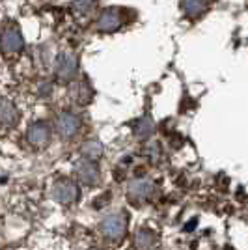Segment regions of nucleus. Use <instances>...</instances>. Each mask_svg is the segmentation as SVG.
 Masks as SVG:
<instances>
[{"instance_id": "nucleus-3", "label": "nucleus", "mask_w": 248, "mask_h": 250, "mask_svg": "<svg viewBox=\"0 0 248 250\" xmlns=\"http://www.w3.org/2000/svg\"><path fill=\"white\" fill-rule=\"evenodd\" d=\"M157 185L149 177H135L127 185V198L133 204H147L155 198Z\"/></svg>"}, {"instance_id": "nucleus-5", "label": "nucleus", "mask_w": 248, "mask_h": 250, "mask_svg": "<svg viewBox=\"0 0 248 250\" xmlns=\"http://www.w3.org/2000/svg\"><path fill=\"white\" fill-rule=\"evenodd\" d=\"M51 196L52 200H56L62 206H73L79 200V196H81V190H79L77 183L73 179H69V177H58L52 183Z\"/></svg>"}, {"instance_id": "nucleus-12", "label": "nucleus", "mask_w": 248, "mask_h": 250, "mask_svg": "<svg viewBox=\"0 0 248 250\" xmlns=\"http://www.w3.org/2000/svg\"><path fill=\"white\" fill-rule=\"evenodd\" d=\"M69 95H71V99L75 103H79V104L90 103V99H92V95H93L92 86L86 83V81H73Z\"/></svg>"}, {"instance_id": "nucleus-15", "label": "nucleus", "mask_w": 248, "mask_h": 250, "mask_svg": "<svg viewBox=\"0 0 248 250\" xmlns=\"http://www.w3.org/2000/svg\"><path fill=\"white\" fill-rule=\"evenodd\" d=\"M71 10L77 17L88 19L97 10V0H71Z\"/></svg>"}, {"instance_id": "nucleus-11", "label": "nucleus", "mask_w": 248, "mask_h": 250, "mask_svg": "<svg viewBox=\"0 0 248 250\" xmlns=\"http://www.w3.org/2000/svg\"><path fill=\"white\" fill-rule=\"evenodd\" d=\"M215 0H181V10L188 19H198L206 13Z\"/></svg>"}, {"instance_id": "nucleus-1", "label": "nucleus", "mask_w": 248, "mask_h": 250, "mask_svg": "<svg viewBox=\"0 0 248 250\" xmlns=\"http://www.w3.org/2000/svg\"><path fill=\"white\" fill-rule=\"evenodd\" d=\"M127 226H129V217L127 213L118 209V211H112L108 215H104L101 224H99V229L104 237L108 241H122L127 235Z\"/></svg>"}, {"instance_id": "nucleus-14", "label": "nucleus", "mask_w": 248, "mask_h": 250, "mask_svg": "<svg viewBox=\"0 0 248 250\" xmlns=\"http://www.w3.org/2000/svg\"><path fill=\"white\" fill-rule=\"evenodd\" d=\"M157 243V235L153 229L149 228H140L135 233V247L138 250H149L153 249Z\"/></svg>"}, {"instance_id": "nucleus-2", "label": "nucleus", "mask_w": 248, "mask_h": 250, "mask_svg": "<svg viewBox=\"0 0 248 250\" xmlns=\"http://www.w3.org/2000/svg\"><path fill=\"white\" fill-rule=\"evenodd\" d=\"M52 69H54V77L60 83H73L79 73V60L71 51H62L56 54Z\"/></svg>"}, {"instance_id": "nucleus-17", "label": "nucleus", "mask_w": 248, "mask_h": 250, "mask_svg": "<svg viewBox=\"0 0 248 250\" xmlns=\"http://www.w3.org/2000/svg\"><path fill=\"white\" fill-rule=\"evenodd\" d=\"M145 155L147 159L151 161V163H159L161 159H163V147L159 142H153V144H149V146L145 147Z\"/></svg>"}, {"instance_id": "nucleus-16", "label": "nucleus", "mask_w": 248, "mask_h": 250, "mask_svg": "<svg viewBox=\"0 0 248 250\" xmlns=\"http://www.w3.org/2000/svg\"><path fill=\"white\" fill-rule=\"evenodd\" d=\"M104 153L103 144L99 140H86L83 146H81V155L84 159H90V161H97L101 159Z\"/></svg>"}, {"instance_id": "nucleus-10", "label": "nucleus", "mask_w": 248, "mask_h": 250, "mask_svg": "<svg viewBox=\"0 0 248 250\" xmlns=\"http://www.w3.org/2000/svg\"><path fill=\"white\" fill-rule=\"evenodd\" d=\"M19 122V110L17 106L8 101V99H0V127L2 129H11Z\"/></svg>"}, {"instance_id": "nucleus-4", "label": "nucleus", "mask_w": 248, "mask_h": 250, "mask_svg": "<svg viewBox=\"0 0 248 250\" xmlns=\"http://www.w3.org/2000/svg\"><path fill=\"white\" fill-rule=\"evenodd\" d=\"M127 24V10L124 8H104L99 17H97V30L103 34H110V32L122 30Z\"/></svg>"}, {"instance_id": "nucleus-8", "label": "nucleus", "mask_w": 248, "mask_h": 250, "mask_svg": "<svg viewBox=\"0 0 248 250\" xmlns=\"http://www.w3.org/2000/svg\"><path fill=\"white\" fill-rule=\"evenodd\" d=\"M75 177L83 183V185H88V187H95L99 185L101 181V170H99V165L95 161H90V159H81L77 161L75 165Z\"/></svg>"}, {"instance_id": "nucleus-13", "label": "nucleus", "mask_w": 248, "mask_h": 250, "mask_svg": "<svg viewBox=\"0 0 248 250\" xmlns=\"http://www.w3.org/2000/svg\"><path fill=\"white\" fill-rule=\"evenodd\" d=\"M133 133L138 140H147V138H151L153 133H155V124H153V120L149 118V116H142V118H138L135 124H133Z\"/></svg>"}, {"instance_id": "nucleus-7", "label": "nucleus", "mask_w": 248, "mask_h": 250, "mask_svg": "<svg viewBox=\"0 0 248 250\" xmlns=\"http://www.w3.org/2000/svg\"><path fill=\"white\" fill-rule=\"evenodd\" d=\"M24 47L21 30L15 24H6L0 32V49L6 56H15L19 54Z\"/></svg>"}, {"instance_id": "nucleus-9", "label": "nucleus", "mask_w": 248, "mask_h": 250, "mask_svg": "<svg viewBox=\"0 0 248 250\" xmlns=\"http://www.w3.org/2000/svg\"><path fill=\"white\" fill-rule=\"evenodd\" d=\"M51 138H52V129L47 122H34L28 127V131H26V140L36 149L47 147L51 144Z\"/></svg>"}, {"instance_id": "nucleus-6", "label": "nucleus", "mask_w": 248, "mask_h": 250, "mask_svg": "<svg viewBox=\"0 0 248 250\" xmlns=\"http://www.w3.org/2000/svg\"><path fill=\"white\" fill-rule=\"evenodd\" d=\"M81 129H83V120H81V116H77L75 112L65 110V112H60L58 118H56V133L65 142L77 138L79 133H81Z\"/></svg>"}]
</instances>
